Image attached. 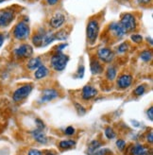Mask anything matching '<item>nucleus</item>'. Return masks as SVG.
I'll use <instances>...</instances> for the list:
<instances>
[{
	"instance_id": "17",
	"label": "nucleus",
	"mask_w": 153,
	"mask_h": 155,
	"mask_svg": "<svg viewBox=\"0 0 153 155\" xmlns=\"http://www.w3.org/2000/svg\"><path fill=\"white\" fill-rule=\"evenodd\" d=\"M41 65H42V61L39 57H35V58L30 59L28 63V68L29 70H34V69H37Z\"/></svg>"
},
{
	"instance_id": "37",
	"label": "nucleus",
	"mask_w": 153,
	"mask_h": 155,
	"mask_svg": "<svg viewBox=\"0 0 153 155\" xmlns=\"http://www.w3.org/2000/svg\"><path fill=\"white\" fill-rule=\"evenodd\" d=\"M148 143H150V144H152V142H153V134H152V131H150V133L148 134Z\"/></svg>"
},
{
	"instance_id": "25",
	"label": "nucleus",
	"mask_w": 153,
	"mask_h": 155,
	"mask_svg": "<svg viewBox=\"0 0 153 155\" xmlns=\"http://www.w3.org/2000/svg\"><path fill=\"white\" fill-rule=\"evenodd\" d=\"M140 58L144 61H149L152 59V52L150 50H145L140 54Z\"/></svg>"
},
{
	"instance_id": "21",
	"label": "nucleus",
	"mask_w": 153,
	"mask_h": 155,
	"mask_svg": "<svg viewBox=\"0 0 153 155\" xmlns=\"http://www.w3.org/2000/svg\"><path fill=\"white\" fill-rule=\"evenodd\" d=\"M76 145V142L73 140H63V141H60L59 144V147L62 150H68V149H71Z\"/></svg>"
},
{
	"instance_id": "27",
	"label": "nucleus",
	"mask_w": 153,
	"mask_h": 155,
	"mask_svg": "<svg viewBox=\"0 0 153 155\" xmlns=\"http://www.w3.org/2000/svg\"><path fill=\"white\" fill-rule=\"evenodd\" d=\"M75 107H76V113H78V114H79V115H84V114H86V110L84 109L83 106H81L80 104L76 103V104H75Z\"/></svg>"
},
{
	"instance_id": "33",
	"label": "nucleus",
	"mask_w": 153,
	"mask_h": 155,
	"mask_svg": "<svg viewBox=\"0 0 153 155\" xmlns=\"http://www.w3.org/2000/svg\"><path fill=\"white\" fill-rule=\"evenodd\" d=\"M35 122H36V125H37V128H38V129L44 130L45 125H44V123L43 122V120H41V119H39V118H37V119H35Z\"/></svg>"
},
{
	"instance_id": "26",
	"label": "nucleus",
	"mask_w": 153,
	"mask_h": 155,
	"mask_svg": "<svg viewBox=\"0 0 153 155\" xmlns=\"http://www.w3.org/2000/svg\"><path fill=\"white\" fill-rule=\"evenodd\" d=\"M105 135H106V137L108 138V139H113L114 137L116 136V133H114V130L112 129V128H110V127H108V128H106L105 129Z\"/></svg>"
},
{
	"instance_id": "36",
	"label": "nucleus",
	"mask_w": 153,
	"mask_h": 155,
	"mask_svg": "<svg viewBox=\"0 0 153 155\" xmlns=\"http://www.w3.org/2000/svg\"><path fill=\"white\" fill-rule=\"evenodd\" d=\"M148 117L149 118L150 121L153 120V107H150L148 110Z\"/></svg>"
},
{
	"instance_id": "12",
	"label": "nucleus",
	"mask_w": 153,
	"mask_h": 155,
	"mask_svg": "<svg viewBox=\"0 0 153 155\" xmlns=\"http://www.w3.org/2000/svg\"><path fill=\"white\" fill-rule=\"evenodd\" d=\"M97 95V90L93 87V86H90V85H86L84 86L82 89V98L85 99V100H89L91 98L95 97Z\"/></svg>"
},
{
	"instance_id": "30",
	"label": "nucleus",
	"mask_w": 153,
	"mask_h": 155,
	"mask_svg": "<svg viewBox=\"0 0 153 155\" xmlns=\"http://www.w3.org/2000/svg\"><path fill=\"white\" fill-rule=\"evenodd\" d=\"M131 38H132V40L134 43H136V44L141 43L142 40H143V37H142L141 35H139V34H132V35L131 36Z\"/></svg>"
},
{
	"instance_id": "40",
	"label": "nucleus",
	"mask_w": 153,
	"mask_h": 155,
	"mask_svg": "<svg viewBox=\"0 0 153 155\" xmlns=\"http://www.w3.org/2000/svg\"><path fill=\"white\" fill-rule=\"evenodd\" d=\"M3 43H4V36L2 34H0V48L2 46Z\"/></svg>"
},
{
	"instance_id": "1",
	"label": "nucleus",
	"mask_w": 153,
	"mask_h": 155,
	"mask_svg": "<svg viewBox=\"0 0 153 155\" xmlns=\"http://www.w3.org/2000/svg\"><path fill=\"white\" fill-rule=\"evenodd\" d=\"M69 57L62 52H58L51 57V65L56 71H63L66 67Z\"/></svg>"
},
{
	"instance_id": "3",
	"label": "nucleus",
	"mask_w": 153,
	"mask_h": 155,
	"mask_svg": "<svg viewBox=\"0 0 153 155\" xmlns=\"http://www.w3.org/2000/svg\"><path fill=\"white\" fill-rule=\"evenodd\" d=\"M13 35L17 40H24L29 35V27L27 23L20 22L13 29Z\"/></svg>"
},
{
	"instance_id": "42",
	"label": "nucleus",
	"mask_w": 153,
	"mask_h": 155,
	"mask_svg": "<svg viewBox=\"0 0 153 155\" xmlns=\"http://www.w3.org/2000/svg\"><path fill=\"white\" fill-rule=\"evenodd\" d=\"M45 155H56V154L53 153V152H50V151H47V153H45Z\"/></svg>"
},
{
	"instance_id": "38",
	"label": "nucleus",
	"mask_w": 153,
	"mask_h": 155,
	"mask_svg": "<svg viewBox=\"0 0 153 155\" xmlns=\"http://www.w3.org/2000/svg\"><path fill=\"white\" fill-rule=\"evenodd\" d=\"M65 46H67V44H63V45H60L59 46H57V50H58V52H60L62 51Z\"/></svg>"
},
{
	"instance_id": "22",
	"label": "nucleus",
	"mask_w": 153,
	"mask_h": 155,
	"mask_svg": "<svg viewBox=\"0 0 153 155\" xmlns=\"http://www.w3.org/2000/svg\"><path fill=\"white\" fill-rule=\"evenodd\" d=\"M43 35L44 33H37L32 38V43L36 48H41L43 43Z\"/></svg>"
},
{
	"instance_id": "43",
	"label": "nucleus",
	"mask_w": 153,
	"mask_h": 155,
	"mask_svg": "<svg viewBox=\"0 0 153 155\" xmlns=\"http://www.w3.org/2000/svg\"><path fill=\"white\" fill-rule=\"evenodd\" d=\"M3 1H5V0H0V3H2Z\"/></svg>"
},
{
	"instance_id": "5",
	"label": "nucleus",
	"mask_w": 153,
	"mask_h": 155,
	"mask_svg": "<svg viewBox=\"0 0 153 155\" xmlns=\"http://www.w3.org/2000/svg\"><path fill=\"white\" fill-rule=\"evenodd\" d=\"M32 91V86L29 84L24 85V86H21L20 88H18L17 90H15V92L13 93L12 98L15 102H19L22 101L23 99H25L26 97H28L29 96V94Z\"/></svg>"
},
{
	"instance_id": "32",
	"label": "nucleus",
	"mask_w": 153,
	"mask_h": 155,
	"mask_svg": "<svg viewBox=\"0 0 153 155\" xmlns=\"http://www.w3.org/2000/svg\"><path fill=\"white\" fill-rule=\"evenodd\" d=\"M129 48V44L128 43H123L118 46V51L119 52H125Z\"/></svg>"
},
{
	"instance_id": "23",
	"label": "nucleus",
	"mask_w": 153,
	"mask_h": 155,
	"mask_svg": "<svg viewBox=\"0 0 153 155\" xmlns=\"http://www.w3.org/2000/svg\"><path fill=\"white\" fill-rule=\"evenodd\" d=\"M106 77H107V79H108L109 81H113L114 79H116V67L111 66V67H109L108 69H107Z\"/></svg>"
},
{
	"instance_id": "20",
	"label": "nucleus",
	"mask_w": 153,
	"mask_h": 155,
	"mask_svg": "<svg viewBox=\"0 0 153 155\" xmlns=\"http://www.w3.org/2000/svg\"><path fill=\"white\" fill-rule=\"evenodd\" d=\"M101 147V143L99 142L98 140H94L92 141L88 147V151H89V154L90 155H94V153L100 148Z\"/></svg>"
},
{
	"instance_id": "16",
	"label": "nucleus",
	"mask_w": 153,
	"mask_h": 155,
	"mask_svg": "<svg viewBox=\"0 0 153 155\" xmlns=\"http://www.w3.org/2000/svg\"><path fill=\"white\" fill-rule=\"evenodd\" d=\"M47 74H48V69L44 65H41V66H39L37 68L34 76H35V79L41 80V79H44V77H47Z\"/></svg>"
},
{
	"instance_id": "9",
	"label": "nucleus",
	"mask_w": 153,
	"mask_h": 155,
	"mask_svg": "<svg viewBox=\"0 0 153 155\" xmlns=\"http://www.w3.org/2000/svg\"><path fill=\"white\" fill-rule=\"evenodd\" d=\"M97 57L104 63H111L114 57V54L109 48H100L97 52Z\"/></svg>"
},
{
	"instance_id": "2",
	"label": "nucleus",
	"mask_w": 153,
	"mask_h": 155,
	"mask_svg": "<svg viewBox=\"0 0 153 155\" xmlns=\"http://www.w3.org/2000/svg\"><path fill=\"white\" fill-rule=\"evenodd\" d=\"M99 33V25L96 20H90L87 28H86V34H87V39L91 45H94L97 39Z\"/></svg>"
},
{
	"instance_id": "24",
	"label": "nucleus",
	"mask_w": 153,
	"mask_h": 155,
	"mask_svg": "<svg viewBox=\"0 0 153 155\" xmlns=\"http://www.w3.org/2000/svg\"><path fill=\"white\" fill-rule=\"evenodd\" d=\"M68 35H69V34H68V32L66 31V30H60V31H58L55 34V39H56V40L63 41V40H66Z\"/></svg>"
},
{
	"instance_id": "35",
	"label": "nucleus",
	"mask_w": 153,
	"mask_h": 155,
	"mask_svg": "<svg viewBox=\"0 0 153 155\" xmlns=\"http://www.w3.org/2000/svg\"><path fill=\"white\" fill-rule=\"evenodd\" d=\"M28 155H42V151L38 150L36 149H31L28 151Z\"/></svg>"
},
{
	"instance_id": "29",
	"label": "nucleus",
	"mask_w": 153,
	"mask_h": 155,
	"mask_svg": "<svg viewBox=\"0 0 153 155\" xmlns=\"http://www.w3.org/2000/svg\"><path fill=\"white\" fill-rule=\"evenodd\" d=\"M116 147L119 150H123L126 148V142L124 140H122V139H118L116 141Z\"/></svg>"
},
{
	"instance_id": "18",
	"label": "nucleus",
	"mask_w": 153,
	"mask_h": 155,
	"mask_svg": "<svg viewBox=\"0 0 153 155\" xmlns=\"http://www.w3.org/2000/svg\"><path fill=\"white\" fill-rule=\"evenodd\" d=\"M55 34H53L51 32H47V33H44L43 35V43H42V46H47L49 44H51L53 41H55Z\"/></svg>"
},
{
	"instance_id": "7",
	"label": "nucleus",
	"mask_w": 153,
	"mask_h": 155,
	"mask_svg": "<svg viewBox=\"0 0 153 155\" xmlns=\"http://www.w3.org/2000/svg\"><path fill=\"white\" fill-rule=\"evenodd\" d=\"M15 55L19 58H29L33 55V48L29 45H22L15 49Z\"/></svg>"
},
{
	"instance_id": "28",
	"label": "nucleus",
	"mask_w": 153,
	"mask_h": 155,
	"mask_svg": "<svg viewBox=\"0 0 153 155\" xmlns=\"http://www.w3.org/2000/svg\"><path fill=\"white\" fill-rule=\"evenodd\" d=\"M145 91H146V87L144 85H139L138 87H136V89L134 90V95L135 96H142Z\"/></svg>"
},
{
	"instance_id": "13",
	"label": "nucleus",
	"mask_w": 153,
	"mask_h": 155,
	"mask_svg": "<svg viewBox=\"0 0 153 155\" xmlns=\"http://www.w3.org/2000/svg\"><path fill=\"white\" fill-rule=\"evenodd\" d=\"M132 81V78L131 75H123L118 79L117 85L121 89H126L131 86Z\"/></svg>"
},
{
	"instance_id": "6",
	"label": "nucleus",
	"mask_w": 153,
	"mask_h": 155,
	"mask_svg": "<svg viewBox=\"0 0 153 155\" xmlns=\"http://www.w3.org/2000/svg\"><path fill=\"white\" fill-rule=\"evenodd\" d=\"M59 94L58 91L55 89H45L42 92V95L39 98V102L40 103H45V102H49L54 98L58 97Z\"/></svg>"
},
{
	"instance_id": "8",
	"label": "nucleus",
	"mask_w": 153,
	"mask_h": 155,
	"mask_svg": "<svg viewBox=\"0 0 153 155\" xmlns=\"http://www.w3.org/2000/svg\"><path fill=\"white\" fill-rule=\"evenodd\" d=\"M14 19V13L9 10L0 11V27L9 26Z\"/></svg>"
},
{
	"instance_id": "10",
	"label": "nucleus",
	"mask_w": 153,
	"mask_h": 155,
	"mask_svg": "<svg viewBox=\"0 0 153 155\" xmlns=\"http://www.w3.org/2000/svg\"><path fill=\"white\" fill-rule=\"evenodd\" d=\"M64 22H65L64 14L60 13V12H57L56 14H54L52 16V18L50 20V26L53 28H59L64 24Z\"/></svg>"
},
{
	"instance_id": "31",
	"label": "nucleus",
	"mask_w": 153,
	"mask_h": 155,
	"mask_svg": "<svg viewBox=\"0 0 153 155\" xmlns=\"http://www.w3.org/2000/svg\"><path fill=\"white\" fill-rule=\"evenodd\" d=\"M83 76H84V66H83V65H81V66H80L78 72H76V77L78 78V79H82Z\"/></svg>"
},
{
	"instance_id": "19",
	"label": "nucleus",
	"mask_w": 153,
	"mask_h": 155,
	"mask_svg": "<svg viewBox=\"0 0 153 155\" xmlns=\"http://www.w3.org/2000/svg\"><path fill=\"white\" fill-rule=\"evenodd\" d=\"M103 70V68H102V65L100 64V63L97 61H92V64H91V71L93 74H100Z\"/></svg>"
},
{
	"instance_id": "11",
	"label": "nucleus",
	"mask_w": 153,
	"mask_h": 155,
	"mask_svg": "<svg viewBox=\"0 0 153 155\" xmlns=\"http://www.w3.org/2000/svg\"><path fill=\"white\" fill-rule=\"evenodd\" d=\"M31 135L35 139V141H37L40 144H47V137L44 134V130L36 128L35 130H31Z\"/></svg>"
},
{
	"instance_id": "14",
	"label": "nucleus",
	"mask_w": 153,
	"mask_h": 155,
	"mask_svg": "<svg viewBox=\"0 0 153 155\" xmlns=\"http://www.w3.org/2000/svg\"><path fill=\"white\" fill-rule=\"evenodd\" d=\"M110 29H111V31H112V33L117 37H123L127 33L126 30L123 28V27L120 25V23H112L110 26Z\"/></svg>"
},
{
	"instance_id": "4",
	"label": "nucleus",
	"mask_w": 153,
	"mask_h": 155,
	"mask_svg": "<svg viewBox=\"0 0 153 155\" xmlns=\"http://www.w3.org/2000/svg\"><path fill=\"white\" fill-rule=\"evenodd\" d=\"M120 25L123 27L126 32L132 31L136 28V20L135 17L131 13H125L120 20Z\"/></svg>"
},
{
	"instance_id": "34",
	"label": "nucleus",
	"mask_w": 153,
	"mask_h": 155,
	"mask_svg": "<svg viewBox=\"0 0 153 155\" xmlns=\"http://www.w3.org/2000/svg\"><path fill=\"white\" fill-rule=\"evenodd\" d=\"M64 133H65L66 135H73V134H75V129H74L73 127L69 126V127H67V128L65 129Z\"/></svg>"
},
{
	"instance_id": "41",
	"label": "nucleus",
	"mask_w": 153,
	"mask_h": 155,
	"mask_svg": "<svg viewBox=\"0 0 153 155\" xmlns=\"http://www.w3.org/2000/svg\"><path fill=\"white\" fill-rule=\"evenodd\" d=\"M139 2L142 3V4H148L150 2V0H139Z\"/></svg>"
},
{
	"instance_id": "15",
	"label": "nucleus",
	"mask_w": 153,
	"mask_h": 155,
	"mask_svg": "<svg viewBox=\"0 0 153 155\" xmlns=\"http://www.w3.org/2000/svg\"><path fill=\"white\" fill-rule=\"evenodd\" d=\"M132 155H148V150L146 147L143 145H136L132 148Z\"/></svg>"
},
{
	"instance_id": "39",
	"label": "nucleus",
	"mask_w": 153,
	"mask_h": 155,
	"mask_svg": "<svg viewBox=\"0 0 153 155\" xmlns=\"http://www.w3.org/2000/svg\"><path fill=\"white\" fill-rule=\"evenodd\" d=\"M58 1H59V0H47V3H48L49 5L53 6V5L57 4V3H58Z\"/></svg>"
}]
</instances>
